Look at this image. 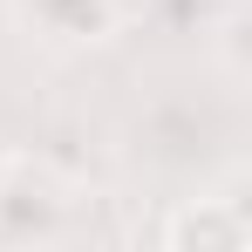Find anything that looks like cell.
I'll list each match as a JSON object with an SVG mask.
<instances>
[{
	"instance_id": "cell-3",
	"label": "cell",
	"mask_w": 252,
	"mask_h": 252,
	"mask_svg": "<svg viewBox=\"0 0 252 252\" xmlns=\"http://www.w3.org/2000/svg\"><path fill=\"white\" fill-rule=\"evenodd\" d=\"M150 239L157 246H177V252H191V246L198 252H246L252 246V211L239 198V184L225 177V184H205L198 198H177V211Z\"/></svg>"
},
{
	"instance_id": "cell-2",
	"label": "cell",
	"mask_w": 252,
	"mask_h": 252,
	"mask_svg": "<svg viewBox=\"0 0 252 252\" xmlns=\"http://www.w3.org/2000/svg\"><path fill=\"white\" fill-rule=\"evenodd\" d=\"M136 7H143V0H7L14 28L41 48V55H62V62L109 48L129 21H136Z\"/></svg>"
},
{
	"instance_id": "cell-6",
	"label": "cell",
	"mask_w": 252,
	"mask_h": 252,
	"mask_svg": "<svg viewBox=\"0 0 252 252\" xmlns=\"http://www.w3.org/2000/svg\"><path fill=\"white\" fill-rule=\"evenodd\" d=\"M0 170H7V143H0Z\"/></svg>"
},
{
	"instance_id": "cell-4",
	"label": "cell",
	"mask_w": 252,
	"mask_h": 252,
	"mask_svg": "<svg viewBox=\"0 0 252 252\" xmlns=\"http://www.w3.org/2000/svg\"><path fill=\"white\" fill-rule=\"evenodd\" d=\"M211 136V116L198 102H157L136 123V157H150L157 170H198V143Z\"/></svg>"
},
{
	"instance_id": "cell-1",
	"label": "cell",
	"mask_w": 252,
	"mask_h": 252,
	"mask_svg": "<svg viewBox=\"0 0 252 252\" xmlns=\"http://www.w3.org/2000/svg\"><path fill=\"white\" fill-rule=\"evenodd\" d=\"M89 232V184L55 157L7 150L0 170V246H68Z\"/></svg>"
},
{
	"instance_id": "cell-5",
	"label": "cell",
	"mask_w": 252,
	"mask_h": 252,
	"mask_svg": "<svg viewBox=\"0 0 252 252\" xmlns=\"http://www.w3.org/2000/svg\"><path fill=\"white\" fill-rule=\"evenodd\" d=\"M218 62H225V82L232 89L246 82V7H232L218 21Z\"/></svg>"
}]
</instances>
